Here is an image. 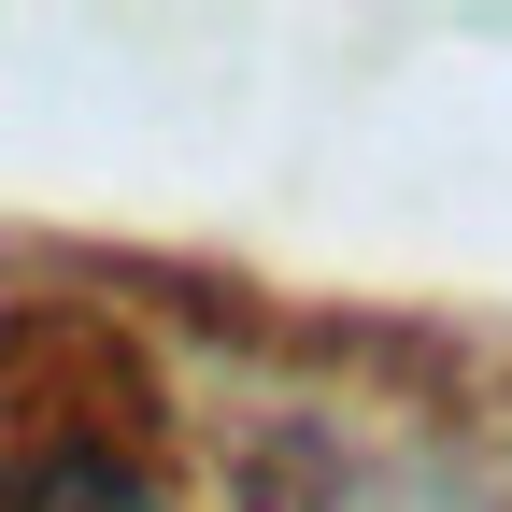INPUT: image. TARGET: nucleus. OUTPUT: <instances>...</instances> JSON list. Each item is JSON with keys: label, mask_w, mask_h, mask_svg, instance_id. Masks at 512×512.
Returning <instances> with one entry per match:
<instances>
[{"label": "nucleus", "mask_w": 512, "mask_h": 512, "mask_svg": "<svg viewBox=\"0 0 512 512\" xmlns=\"http://www.w3.org/2000/svg\"><path fill=\"white\" fill-rule=\"evenodd\" d=\"M0 512H171L128 456H100V441H57V456H29L15 484H0Z\"/></svg>", "instance_id": "f257e3e1"}]
</instances>
